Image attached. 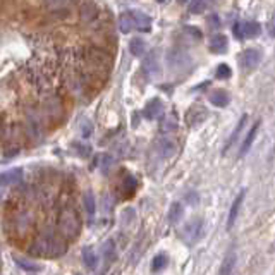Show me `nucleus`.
<instances>
[{"label": "nucleus", "instance_id": "18", "mask_svg": "<svg viewBox=\"0 0 275 275\" xmlns=\"http://www.w3.org/2000/svg\"><path fill=\"white\" fill-rule=\"evenodd\" d=\"M258 126H260V122H254V124H253V126H251L250 133H248L246 139H244L243 146H241V152H239V155H241V157H244V155H246V153H248V152H250L251 145H253V141H254V136H256V131H258Z\"/></svg>", "mask_w": 275, "mask_h": 275}, {"label": "nucleus", "instance_id": "12", "mask_svg": "<svg viewBox=\"0 0 275 275\" xmlns=\"http://www.w3.org/2000/svg\"><path fill=\"white\" fill-rule=\"evenodd\" d=\"M23 179V170L19 169H11L7 172L0 174V186H9V184H16Z\"/></svg>", "mask_w": 275, "mask_h": 275}, {"label": "nucleus", "instance_id": "34", "mask_svg": "<svg viewBox=\"0 0 275 275\" xmlns=\"http://www.w3.org/2000/svg\"><path fill=\"white\" fill-rule=\"evenodd\" d=\"M206 24H208V28H212V29H219L220 21L215 14H212V16H208V19H206Z\"/></svg>", "mask_w": 275, "mask_h": 275}, {"label": "nucleus", "instance_id": "20", "mask_svg": "<svg viewBox=\"0 0 275 275\" xmlns=\"http://www.w3.org/2000/svg\"><path fill=\"white\" fill-rule=\"evenodd\" d=\"M119 29L122 33H129L134 29V19L131 12H122L119 18Z\"/></svg>", "mask_w": 275, "mask_h": 275}, {"label": "nucleus", "instance_id": "39", "mask_svg": "<svg viewBox=\"0 0 275 275\" xmlns=\"http://www.w3.org/2000/svg\"><path fill=\"white\" fill-rule=\"evenodd\" d=\"M179 2H181V4H186V2H187V0H179Z\"/></svg>", "mask_w": 275, "mask_h": 275}, {"label": "nucleus", "instance_id": "31", "mask_svg": "<svg viewBox=\"0 0 275 275\" xmlns=\"http://www.w3.org/2000/svg\"><path fill=\"white\" fill-rule=\"evenodd\" d=\"M217 78L219 79H229L230 76H232V71H230V67L227 66V64H220L219 67H217Z\"/></svg>", "mask_w": 275, "mask_h": 275}, {"label": "nucleus", "instance_id": "23", "mask_svg": "<svg viewBox=\"0 0 275 275\" xmlns=\"http://www.w3.org/2000/svg\"><path fill=\"white\" fill-rule=\"evenodd\" d=\"M177 117H176V114H169V115H167V119H163L162 120V127H160V131H162V133H174V131L177 129Z\"/></svg>", "mask_w": 275, "mask_h": 275}, {"label": "nucleus", "instance_id": "3", "mask_svg": "<svg viewBox=\"0 0 275 275\" xmlns=\"http://www.w3.org/2000/svg\"><path fill=\"white\" fill-rule=\"evenodd\" d=\"M203 236V222L201 219H193L184 226L183 229V239L186 244H194Z\"/></svg>", "mask_w": 275, "mask_h": 275}, {"label": "nucleus", "instance_id": "30", "mask_svg": "<svg viewBox=\"0 0 275 275\" xmlns=\"http://www.w3.org/2000/svg\"><path fill=\"white\" fill-rule=\"evenodd\" d=\"M184 35L189 36L193 42H194V40H196V42H200V40L203 38V35H201V31L196 28V26H186V28H184Z\"/></svg>", "mask_w": 275, "mask_h": 275}, {"label": "nucleus", "instance_id": "26", "mask_svg": "<svg viewBox=\"0 0 275 275\" xmlns=\"http://www.w3.org/2000/svg\"><path fill=\"white\" fill-rule=\"evenodd\" d=\"M167 263H169V256H167L165 253L157 254V256L152 260V270H153V272H160V270H163V268L167 267Z\"/></svg>", "mask_w": 275, "mask_h": 275}, {"label": "nucleus", "instance_id": "5", "mask_svg": "<svg viewBox=\"0 0 275 275\" xmlns=\"http://www.w3.org/2000/svg\"><path fill=\"white\" fill-rule=\"evenodd\" d=\"M206 119H208V110L205 109L203 105H200V103L193 105L189 110H187V114H186V124L189 127L201 126V124H203Z\"/></svg>", "mask_w": 275, "mask_h": 275}, {"label": "nucleus", "instance_id": "9", "mask_svg": "<svg viewBox=\"0 0 275 275\" xmlns=\"http://www.w3.org/2000/svg\"><path fill=\"white\" fill-rule=\"evenodd\" d=\"M208 100H210L212 105L219 107V109H224V107H227L230 103V95L226 92V90L217 88V90H212V92L208 93Z\"/></svg>", "mask_w": 275, "mask_h": 275}, {"label": "nucleus", "instance_id": "8", "mask_svg": "<svg viewBox=\"0 0 275 275\" xmlns=\"http://www.w3.org/2000/svg\"><path fill=\"white\" fill-rule=\"evenodd\" d=\"M100 11H98V5L95 4V2H92V0H88V2H85V4L79 7V19H81L83 23H92L95 21L96 18H98Z\"/></svg>", "mask_w": 275, "mask_h": 275}, {"label": "nucleus", "instance_id": "25", "mask_svg": "<svg viewBox=\"0 0 275 275\" xmlns=\"http://www.w3.org/2000/svg\"><path fill=\"white\" fill-rule=\"evenodd\" d=\"M83 206H85L86 213L88 215H93L96 210V201H95V196H93L90 191H86L85 194H83Z\"/></svg>", "mask_w": 275, "mask_h": 275}, {"label": "nucleus", "instance_id": "35", "mask_svg": "<svg viewBox=\"0 0 275 275\" xmlns=\"http://www.w3.org/2000/svg\"><path fill=\"white\" fill-rule=\"evenodd\" d=\"M232 33H234V36H236L237 40H244V35H243V24H241V23H236V24L232 26Z\"/></svg>", "mask_w": 275, "mask_h": 275}, {"label": "nucleus", "instance_id": "11", "mask_svg": "<svg viewBox=\"0 0 275 275\" xmlns=\"http://www.w3.org/2000/svg\"><path fill=\"white\" fill-rule=\"evenodd\" d=\"M66 250H67V244L64 243L62 237H50L48 253H46V256L48 258H59L66 253Z\"/></svg>", "mask_w": 275, "mask_h": 275}, {"label": "nucleus", "instance_id": "13", "mask_svg": "<svg viewBox=\"0 0 275 275\" xmlns=\"http://www.w3.org/2000/svg\"><path fill=\"white\" fill-rule=\"evenodd\" d=\"M131 14H133L134 19V28H138L139 31H145V33H148L152 29V21H150V18L146 14L136 11H131Z\"/></svg>", "mask_w": 275, "mask_h": 275}, {"label": "nucleus", "instance_id": "2", "mask_svg": "<svg viewBox=\"0 0 275 275\" xmlns=\"http://www.w3.org/2000/svg\"><path fill=\"white\" fill-rule=\"evenodd\" d=\"M59 230L64 237H69V239H76L79 236V232H81V220H79V215L76 213V210L66 208L60 213Z\"/></svg>", "mask_w": 275, "mask_h": 275}, {"label": "nucleus", "instance_id": "36", "mask_svg": "<svg viewBox=\"0 0 275 275\" xmlns=\"http://www.w3.org/2000/svg\"><path fill=\"white\" fill-rule=\"evenodd\" d=\"M187 203H189V205H198L196 193H189V194H187Z\"/></svg>", "mask_w": 275, "mask_h": 275}, {"label": "nucleus", "instance_id": "33", "mask_svg": "<svg viewBox=\"0 0 275 275\" xmlns=\"http://www.w3.org/2000/svg\"><path fill=\"white\" fill-rule=\"evenodd\" d=\"M246 120H248V117L244 115L243 119H241V122L237 124V127H236V129H234V133H232V136H230V139H229V145H227V146H230V145H232L234 141H236L237 138H239V134H241V131H243L244 124H246Z\"/></svg>", "mask_w": 275, "mask_h": 275}, {"label": "nucleus", "instance_id": "21", "mask_svg": "<svg viewBox=\"0 0 275 275\" xmlns=\"http://www.w3.org/2000/svg\"><path fill=\"white\" fill-rule=\"evenodd\" d=\"M81 256H83V263H85L86 267L90 268V270H93V268L96 267V254H95V251H93L92 246L83 248Z\"/></svg>", "mask_w": 275, "mask_h": 275}, {"label": "nucleus", "instance_id": "24", "mask_svg": "<svg viewBox=\"0 0 275 275\" xmlns=\"http://www.w3.org/2000/svg\"><path fill=\"white\" fill-rule=\"evenodd\" d=\"M102 253H103V258H105L107 263H112V261L115 260V256H117V254H115V243L109 239L105 244H103Z\"/></svg>", "mask_w": 275, "mask_h": 275}, {"label": "nucleus", "instance_id": "14", "mask_svg": "<svg viewBox=\"0 0 275 275\" xmlns=\"http://www.w3.org/2000/svg\"><path fill=\"white\" fill-rule=\"evenodd\" d=\"M243 200H244V191H241V193L236 196V200H234V203H232V208H230L229 220H227V229H232V227H234V224H236L237 213H239V208H241V205H243Z\"/></svg>", "mask_w": 275, "mask_h": 275}, {"label": "nucleus", "instance_id": "32", "mask_svg": "<svg viewBox=\"0 0 275 275\" xmlns=\"http://www.w3.org/2000/svg\"><path fill=\"white\" fill-rule=\"evenodd\" d=\"M205 9V0H191L189 12L191 14H201Z\"/></svg>", "mask_w": 275, "mask_h": 275}, {"label": "nucleus", "instance_id": "4", "mask_svg": "<svg viewBox=\"0 0 275 275\" xmlns=\"http://www.w3.org/2000/svg\"><path fill=\"white\" fill-rule=\"evenodd\" d=\"M261 53L256 48H248L239 53V64L244 71H254L260 66Z\"/></svg>", "mask_w": 275, "mask_h": 275}, {"label": "nucleus", "instance_id": "22", "mask_svg": "<svg viewBox=\"0 0 275 275\" xmlns=\"http://www.w3.org/2000/svg\"><path fill=\"white\" fill-rule=\"evenodd\" d=\"M159 150L162 153V157H172L177 150V145L172 141V139H162L159 143Z\"/></svg>", "mask_w": 275, "mask_h": 275}, {"label": "nucleus", "instance_id": "16", "mask_svg": "<svg viewBox=\"0 0 275 275\" xmlns=\"http://www.w3.org/2000/svg\"><path fill=\"white\" fill-rule=\"evenodd\" d=\"M129 52L133 53L134 57H143L145 55V52H146V43H145V40L143 38H133L129 42Z\"/></svg>", "mask_w": 275, "mask_h": 275}, {"label": "nucleus", "instance_id": "17", "mask_svg": "<svg viewBox=\"0 0 275 275\" xmlns=\"http://www.w3.org/2000/svg\"><path fill=\"white\" fill-rule=\"evenodd\" d=\"M260 33H261V26L258 24L256 21H250V23H244V24H243L244 38H250V40L258 38V36H260Z\"/></svg>", "mask_w": 275, "mask_h": 275}, {"label": "nucleus", "instance_id": "27", "mask_svg": "<svg viewBox=\"0 0 275 275\" xmlns=\"http://www.w3.org/2000/svg\"><path fill=\"white\" fill-rule=\"evenodd\" d=\"M234 263H236V253L230 251V253L226 256V260H224L222 267H220V274H230V272H232Z\"/></svg>", "mask_w": 275, "mask_h": 275}, {"label": "nucleus", "instance_id": "15", "mask_svg": "<svg viewBox=\"0 0 275 275\" xmlns=\"http://www.w3.org/2000/svg\"><path fill=\"white\" fill-rule=\"evenodd\" d=\"M183 217H184V206L179 203V201H174V203L170 205L167 219H169V222L172 224V226H176V224L181 222V219H183Z\"/></svg>", "mask_w": 275, "mask_h": 275}, {"label": "nucleus", "instance_id": "7", "mask_svg": "<svg viewBox=\"0 0 275 275\" xmlns=\"http://www.w3.org/2000/svg\"><path fill=\"white\" fill-rule=\"evenodd\" d=\"M163 112H165V105H163V102L160 98L150 100V102L145 105V109H143V114H145V117H146V119H150V120L162 117Z\"/></svg>", "mask_w": 275, "mask_h": 275}, {"label": "nucleus", "instance_id": "1", "mask_svg": "<svg viewBox=\"0 0 275 275\" xmlns=\"http://www.w3.org/2000/svg\"><path fill=\"white\" fill-rule=\"evenodd\" d=\"M167 67H169V71L172 74H183V72H189V69L193 67V59L191 55L186 52L184 48H170L167 52Z\"/></svg>", "mask_w": 275, "mask_h": 275}, {"label": "nucleus", "instance_id": "29", "mask_svg": "<svg viewBox=\"0 0 275 275\" xmlns=\"http://www.w3.org/2000/svg\"><path fill=\"white\" fill-rule=\"evenodd\" d=\"M92 133H93V126H92V122H90L88 119H85V120H81V124H79V136L81 138H90L92 136Z\"/></svg>", "mask_w": 275, "mask_h": 275}, {"label": "nucleus", "instance_id": "37", "mask_svg": "<svg viewBox=\"0 0 275 275\" xmlns=\"http://www.w3.org/2000/svg\"><path fill=\"white\" fill-rule=\"evenodd\" d=\"M268 33H270V36H274V21H270V24H268Z\"/></svg>", "mask_w": 275, "mask_h": 275}, {"label": "nucleus", "instance_id": "6", "mask_svg": "<svg viewBox=\"0 0 275 275\" xmlns=\"http://www.w3.org/2000/svg\"><path fill=\"white\" fill-rule=\"evenodd\" d=\"M143 74L148 79H153V78H157V76H160V62H159L157 52H152L145 57V60H143Z\"/></svg>", "mask_w": 275, "mask_h": 275}, {"label": "nucleus", "instance_id": "19", "mask_svg": "<svg viewBox=\"0 0 275 275\" xmlns=\"http://www.w3.org/2000/svg\"><path fill=\"white\" fill-rule=\"evenodd\" d=\"M136 187H138V181L134 179L133 176H126L122 179V186H120V191H122V194L124 196H133L134 194V191H136Z\"/></svg>", "mask_w": 275, "mask_h": 275}, {"label": "nucleus", "instance_id": "28", "mask_svg": "<svg viewBox=\"0 0 275 275\" xmlns=\"http://www.w3.org/2000/svg\"><path fill=\"white\" fill-rule=\"evenodd\" d=\"M12 258H14V261H16V263H18L21 268H24L26 272H40V270H42V268H40V267H36V265H33V263H29V261L23 260L21 256H16V254H12Z\"/></svg>", "mask_w": 275, "mask_h": 275}, {"label": "nucleus", "instance_id": "38", "mask_svg": "<svg viewBox=\"0 0 275 275\" xmlns=\"http://www.w3.org/2000/svg\"><path fill=\"white\" fill-rule=\"evenodd\" d=\"M157 2H159V4H169L170 0H157Z\"/></svg>", "mask_w": 275, "mask_h": 275}, {"label": "nucleus", "instance_id": "10", "mask_svg": "<svg viewBox=\"0 0 275 275\" xmlns=\"http://www.w3.org/2000/svg\"><path fill=\"white\" fill-rule=\"evenodd\" d=\"M227 46H229V40H227V36L222 35V33H219V35H213L212 38H210L208 50L212 53H224V52H227Z\"/></svg>", "mask_w": 275, "mask_h": 275}]
</instances>
